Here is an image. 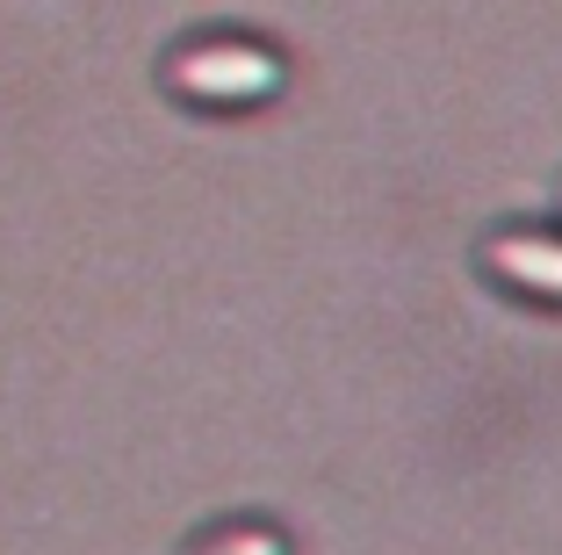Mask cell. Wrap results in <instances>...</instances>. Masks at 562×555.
Returning a JSON list of instances; mask_svg holds the SVG:
<instances>
[{
	"instance_id": "obj_1",
	"label": "cell",
	"mask_w": 562,
	"mask_h": 555,
	"mask_svg": "<svg viewBox=\"0 0 562 555\" xmlns=\"http://www.w3.org/2000/svg\"><path fill=\"white\" fill-rule=\"evenodd\" d=\"M166 95L188 109H267L289 95V58L260 36H188L166 51Z\"/></svg>"
},
{
	"instance_id": "obj_3",
	"label": "cell",
	"mask_w": 562,
	"mask_h": 555,
	"mask_svg": "<svg viewBox=\"0 0 562 555\" xmlns=\"http://www.w3.org/2000/svg\"><path fill=\"white\" fill-rule=\"evenodd\" d=\"M195 555H289V541H281L274 526H224V534H210Z\"/></svg>"
},
{
	"instance_id": "obj_2",
	"label": "cell",
	"mask_w": 562,
	"mask_h": 555,
	"mask_svg": "<svg viewBox=\"0 0 562 555\" xmlns=\"http://www.w3.org/2000/svg\"><path fill=\"white\" fill-rule=\"evenodd\" d=\"M483 267H491L505 289L533 296V303H562V231H548V224L497 231V238L483 245Z\"/></svg>"
}]
</instances>
